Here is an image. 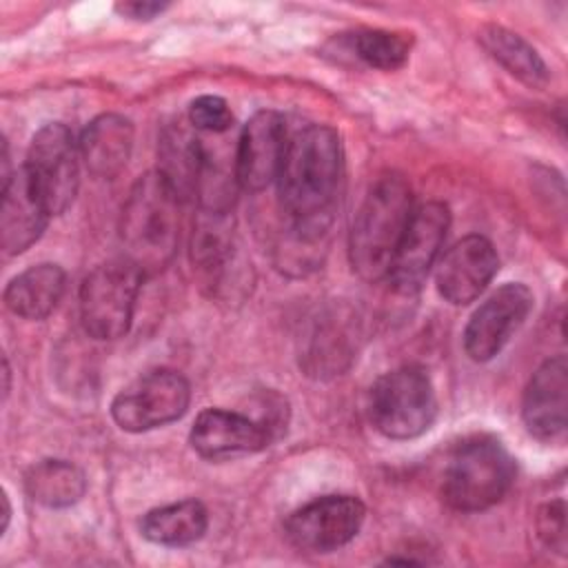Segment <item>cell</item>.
Wrapping results in <instances>:
<instances>
[{
	"label": "cell",
	"instance_id": "cell-19",
	"mask_svg": "<svg viewBox=\"0 0 568 568\" xmlns=\"http://www.w3.org/2000/svg\"><path fill=\"white\" fill-rule=\"evenodd\" d=\"M67 286L62 266L42 262L18 273L4 288L7 308L22 320H44L60 302Z\"/></svg>",
	"mask_w": 568,
	"mask_h": 568
},
{
	"label": "cell",
	"instance_id": "cell-28",
	"mask_svg": "<svg viewBox=\"0 0 568 568\" xmlns=\"http://www.w3.org/2000/svg\"><path fill=\"white\" fill-rule=\"evenodd\" d=\"M537 537L541 544L559 555H566V504L564 499H552L539 506L535 517Z\"/></svg>",
	"mask_w": 568,
	"mask_h": 568
},
{
	"label": "cell",
	"instance_id": "cell-20",
	"mask_svg": "<svg viewBox=\"0 0 568 568\" xmlns=\"http://www.w3.org/2000/svg\"><path fill=\"white\" fill-rule=\"evenodd\" d=\"M351 320L353 317L348 315L326 313L315 322L302 353L304 368L311 375H339L348 368L355 355V331Z\"/></svg>",
	"mask_w": 568,
	"mask_h": 568
},
{
	"label": "cell",
	"instance_id": "cell-11",
	"mask_svg": "<svg viewBox=\"0 0 568 568\" xmlns=\"http://www.w3.org/2000/svg\"><path fill=\"white\" fill-rule=\"evenodd\" d=\"M532 291L521 282H508L488 295L464 328V351L473 362H488L508 344L532 308Z\"/></svg>",
	"mask_w": 568,
	"mask_h": 568
},
{
	"label": "cell",
	"instance_id": "cell-22",
	"mask_svg": "<svg viewBox=\"0 0 568 568\" xmlns=\"http://www.w3.org/2000/svg\"><path fill=\"white\" fill-rule=\"evenodd\" d=\"M193 266L211 282L217 284L220 275L226 273L229 260H233V220L231 209H204L191 237Z\"/></svg>",
	"mask_w": 568,
	"mask_h": 568
},
{
	"label": "cell",
	"instance_id": "cell-17",
	"mask_svg": "<svg viewBox=\"0 0 568 568\" xmlns=\"http://www.w3.org/2000/svg\"><path fill=\"white\" fill-rule=\"evenodd\" d=\"M158 162L155 171L171 184L180 202L197 197L209 153L184 122H173L162 131Z\"/></svg>",
	"mask_w": 568,
	"mask_h": 568
},
{
	"label": "cell",
	"instance_id": "cell-31",
	"mask_svg": "<svg viewBox=\"0 0 568 568\" xmlns=\"http://www.w3.org/2000/svg\"><path fill=\"white\" fill-rule=\"evenodd\" d=\"M9 364H7V359H4V371H2V375H4V397L9 395Z\"/></svg>",
	"mask_w": 568,
	"mask_h": 568
},
{
	"label": "cell",
	"instance_id": "cell-30",
	"mask_svg": "<svg viewBox=\"0 0 568 568\" xmlns=\"http://www.w3.org/2000/svg\"><path fill=\"white\" fill-rule=\"evenodd\" d=\"M9 519H11V506H9V497H7V493L2 490V532L7 530V526H9Z\"/></svg>",
	"mask_w": 568,
	"mask_h": 568
},
{
	"label": "cell",
	"instance_id": "cell-3",
	"mask_svg": "<svg viewBox=\"0 0 568 568\" xmlns=\"http://www.w3.org/2000/svg\"><path fill=\"white\" fill-rule=\"evenodd\" d=\"M410 215L413 191L408 182L397 173L379 175L355 213L348 237L351 266L362 280L377 282L388 275Z\"/></svg>",
	"mask_w": 568,
	"mask_h": 568
},
{
	"label": "cell",
	"instance_id": "cell-12",
	"mask_svg": "<svg viewBox=\"0 0 568 568\" xmlns=\"http://www.w3.org/2000/svg\"><path fill=\"white\" fill-rule=\"evenodd\" d=\"M286 144V122L277 111L253 113L237 140L235 182L253 193L266 189L280 175Z\"/></svg>",
	"mask_w": 568,
	"mask_h": 568
},
{
	"label": "cell",
	"instance_id": "cell-27",
	"mask_svg": "<svg viewBox=\"0 0 568 568\" xmlns=\"http://www.w3.org/2000/svg\"><path fill=\"white\" fill-rule=\"evenodd\" d=\"M189 124L195 131H206V133H224L233 124V113L231 106L224 98L220 95H200L191 102L189 106Z\"/></svg>",
	"mask_w": 568,
	"mask_h": 568
},
{
	"label": "cell",
	"instance_id": "cell-29",
	"mask_svg": "<svg viewBox=\"0 0 568 568\" xmlns=\"http://www.w3.org/2000/svg\"><path fill=\"white\" fill-rule=\"evenodd\" d=\"M118 13L131 18V20H153L155 16H160L162 11L169 9L166 2H120L115 4Z\"/></svg>",
	"mask_w": 568,
	"mask_h": 568
},
{
	"label": "cell",
	"instance_id": "cell-16",
	"mask_svg": "<svg viewBox=\"0 0 568 568\" xmlns=\"http://www.w3.org/2000/svg\"><path fill=\"white\" fill-rule=\"evenodd\" d=\"M49 217L51 213L38 195L24 164L2 180L0 244L4 255H20L36 244Z\"/></svg>",
	"mask_w": 568,
	"mask_h": 568
},
{
	"label": "cell",
	"instance_id": "cell-2",
	"mask_svg": "<svg viewBox=\"0 0 568 568\" xmlns=\"http://www.w3.org/2000/svg\"><path fill=\"white\" fill-rule=\"evenodd\" d=\"M180 197L160 171L135 180L122 206L120 240L124 260L142 275L166 268L180 242Z\"/></svg>",
	"mask_w": 568,
	"mask_h": 568
},
{
	"label": "cell",
	"instance_id": "cell-7",
	"mask_svg": "<svg viewBox=\"0 0 568 568\" xmlns=\"http://www.w3.org/2000/svg\"><path fill=\"white\" fill-rule=\"evenodd\" d=\"M189 402L191 386L186 377L173 368H155L113 397L111 417L126 433H146L180 419Z\"/></svg>",
	"mask_w": 568,
	"mask_h": 568
},
{
	"label": "cell",
	"instance_id": "cell-10",
	"mask_svg": "<svg viewBox=\"0 0 568 568\" xmlns=\"http://www.w3.org/2000/svg\"><path fill=\"white\" fill-rule=\"evenodd\" d=\"M450 229V211L442 202H426L413 209L408 226L399 240L386 280L397 293L413 295L426 282L435 264L446 233Z\"/></svg>",
	"mask_w": 568,
	"mask_h": 568
},
{
	"label": "cell",
	"instance_id": "cell-13",
	"mask_svg": "<svg viewBox=\"0 0 568 568\" xmlns=\"http://www.w3.org/2000/svg\"><path fill=\"white\" fill-rule=\"evenodd\" d=\"M499 271V257L493 242L484 235H466L457 240L439 260L435 284L439 295L464 306L475 302Z\"/></svg>",
	"mask_w": 568,
	"mask_h": 568
},
{
	"label": "cell",
	"instance_id": "cell-14",
	"mask_svg": "<svg viewBox=\"0 0 568 568\" xmlns=\"http://www.w3.org/2000/svg\"><path fill=\"white\" fill-rule=\"evenodd\" d=\"M568 364L564 355L546 359L530 377L524 402L521 417L528 433L546 444H564L568 419Z\"/></svg>",
	"mask_w": 568,
	"mask_h": 568
},
{
	"label": "cell",
	"instance_id": "cell-9",
	"mask_svg": "<svg viewBox=\"0 0 568 568\" xmlns=\"http://www.w3.org/2000/svg\"><path fill=\"white\" fill-rule=\"evenodd\" d=\"M366 519V506L353 495H324L297 510L284 524L293 546L308 552H331L353 541Z\"/></svg>",
	"mask_w": 568,
	"mask_h": 568
},
{
	"label": "cell",
	"instance_id": "cell-15",
	"mask_svg": "<svg viewBox=\"0 0 568 568\" xmlns=\"http://www.w3.org/2000/svg\"><path fill=\"white\" fill-rule=\"evenodd\" d=\"M191 448L211 462L233 459L264 450L268 435L244 413L224 408H204L189 433Z\"/></svg>",
	"mask_w": 568,
	"mask_h": 568
},
{
	"label": "cell",
	"instance_id": "cell-4",
	"mask_svg": "<svg viewBox=\"0 0 568 568\" xmlns=\"http://www.w3.org/2000/svg\"><path fill=\"white\" fill-rule=\"evenodd\" d=\"M517 475L515 457L495 435L464 439L450 455L442 497L459 513H479L499 504Z\"/></svg>",
	"mask_w": 568,
	"mask_h": 568
},
{
	"label": "cell",
	"instance_id": "cell-21",
	"mask_svg": "<svg viewBox=\"0 0 568 568\" xmlns=\"http://www.w3.org/2000/svg\"><path fill=\"white\" fill-rule=\"evenodd\" d=\"M206 528L209 513L206 506L197 499H182L158 506L149 510L140 521V532L144 539L169 548H182L200 541Z\"/></svg>",
	"mask_w": 568,
	"mask_h": 568
},
{
	"label": "cell",
	"instance_id": "cell-26",
	"mask_svg": "<svg viewBox=\"0 0 568 568\" xmlns=\"http://www.w3.org/2000/svg\"><path fill=\"white\" fill-rule=\"evenodd\" d=\"M248 406L251 408L244 415H248L268 435L271 442L282 437L288 424V404L282 395L275 390H262L251 399Z\"/></svg>",
	"mask_w": 568,
	"mask_h": 568
},
{
	"label": "cell",
	"instance_id": "cell-5",
	"mask_svg": "<svg viewBox=\"0 0 568 568\" xmlns=\"http://www.w3.org/2000/svg\"><path fill=\"white\" fill-rule=\"evenodd\" d=\"M368 415L388 439L424 435L437 417V397L428 373L415 364L384 373L371 386Z\"/></svg>",
	"mask_w": 568,
	"mask_h": 568
},
{
	"label": "cell",
	"instance_id": "cell-8",
	"mask_svg": "<svg viewBox=\"0 0 568 568\" xmlns=\"http://www.w3.org/2000/svg\"><path fill=\"white\" fill-rule=\"evenodd\" d=\"M80 149L62 122L44 124L31 140L24 169L51 215L64 213L80 186Z\"/></svg>",
	"mask_w": 568,
	"mask_h": 568
},
{
	"label": "cell",
	"instance_id": "cell-6",
	"mask_svg": "<svg viewBox=\"0 0 568 568\" xmlns=\"http://www.w3.org/2000/svg\"><path fill=\"white\" fill-rule=\"evenodd\" d=\"M142 273L129 260L98 264L80 286V322L93 339H118L133 322Z\"/></svg>",
	"mask_w": 568,
	"mask_h": 568
},
{
	"label": "cell",
	"instance_id": "cell-1",
	"mask_svg": "<svg viewBox=\"0 0 568 568\" xmlns=\"http://www.w3.org/2000/svg\"><path fill=\"white\" fill-rule=\"evenodd\" d=\"M344 180L339 133L326 124H308L288 138L277 175L280 202L293 233L320 240L331 226Z\"/></svg>",
	"mask_w": 568,
	"mask_h": 568
},
{
	"label": "cell",
	"instance_id": "cell-23",
	"mask_svg": "<svg viewBox=\"0 0 568 568\" xmlns=\"http://www.w3.org/2000/svg\"><path fill=\"white\" fill-rule=\"evenodd\" d=\"M479 42L488 55L519 82L532 89H544L548 84L550 73L544 58L519 33L499 24H484L479 31Z\"/></svg>",
	"mask_w": 568,
	"mask_h": 568
},
{
	"label": "cell",
	"instance_id": "cell-24",
	"mask_svg": "<svg viewBox=\"0 0 568 568\" xmlns=\"http://www.w3.org/2000/svg\"><path fill=\"white\" fill-rule=\"evenodd\" d=\"M27 495L44 508H69L87 493L82 468L67 459H40L24 473Z\"/></svg>",
	"mask_w": 568,
	"mask_h": 568
},
{
	"label": "cell",
	"instance_id": "cell-25",
	"mask_svg": "<svg viewBox=\"0 0 568 568\" xmlns=\"http://www.w3.org/2000/svg\"><path fill=\"white\" fill-rule=\"evenodd\" d=\"M353 53L373 69L395 71L406 64L410 53V38L386 29H364L353 36Z\"/></svg>",
	"mask_w": 568,
	"mask_h": 568
},
{
	"label": "cell",
	"instance_id": "cell-18",
	"mask_svg": "<svg viewBox=\"0 0 568 568\" xmlns=\"http://www.w3.org/2000/svg\"><path fill=\"white\" fill-rule=\"evenodd\" d=\"M78 149L91 175L111 180L124 171L131 158L133 122L120 113H102L87 124Z\"/></svg>",
	"mask_w": 568,
	"mask_h": 568
}]
</instances>
